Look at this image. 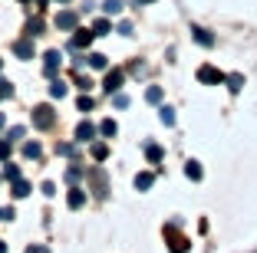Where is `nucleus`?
Instances as JSON below:
<instances>
[{
    "label": "nucleus",
    "mask_w": 257,
    "mask_h": 253,
    "mask_svg": "<svg viewBox=\"0 0 257 253\" xmlns=\"http://www.w3.org/2000/svg\"><path fill=\"white\" fill-rule=\"evenodd\" d=\"M33 125L37 128H50L53 125V109H50V105H37V109H33Z\"/></svg>",
    "instance_id": "nucleus-1"
},
{
    "label": "nucleus",
    "mask_w": 257,
    "mask_h": 253,
    "mask_svg": "<svg viewBox=\"0 0 257 253\" xmlns=\"http://www.w3.org/2000/svg\"><path fill=\"white\" fill-rule=\"evenodd\" d=\"M102 89H106L109 96L122 89V69H109V73H106V82H102Z\"/></svg>",
    "instance_id": "nucleus-2"
},
{
    "label": "nucleus",
    "mask_w": 257,
    "mask_h": 253,
    "mask_svg": "<svg viewBox=\"0 0 257 253\" xmlns=\"http://www.w3.org/2000/svg\"><path fill=\"white\" fill-rule=\"evenodd\" d=\"M198 79H201V82H214V86H218V82L227 79V76L221 73V69H214V66H201V69H198Z\"/></svg>",
    "instance_id": "nucleus-3"
},
{
    "label": "nucleus",
    "mask_w": 257,
    "mask_h": 253,
    "mask_svg": "<svg viewBox=\"0 0 257 253\" xmlns=\"http://www.w3.org/2000/svg\"><path fill=\"white\" fill-rule=\"evenodd\" d=\"M165 233H168V240H172V253H188V240L182 237V233H175V227H165Z\"/></svg>",
    "instance_id": "nucleus-4"
},
{
    "label": "nucleus",
    "mask_w": 257,
    "mask_h": 253,
    "mask_svg": "<svg viewBox=\"0 0 257 253\" xmlns=\"http://www.w3.org/2000/svg\"><path fill=\"white\" fill-rule=\"evenodd\" d=\"M76 23H79V17H76L73 10H63V14H56V27H60V30H76Z\"/></svg>",
    "instance_id": "nucleus-5"
},
{
    "label": "nucleus",
    "mask_w": 257,
    "mask_h": 253,
    "mask_svg": "<svg viewBox=\"0 0 257 253\" xmlns=\"http://www.w3.org/2000/svg\"><path fill=\"white\" fill-rule=\"evenodd\" d=\"M60 63H63V56H60V50H50L43 56V66H46V76H56V69H60Z\"/></svg>",
    "instance_id": "nucleus-6"
},
{
    "label": "nucleus",
    "mask_w": 257,
    "mask_h": 253,
    "mask_svg": "<svg viewBox=\"0 0 257 253\" xmlns=\"http://www.w3.org/2000/svg\"><path fill=\"white\" fill-rule=\"evenodd\" d=\"M14 53L20 56V60H33V40H17Z\"/></svg>",
    "instance_id": "nucleus-7"
},
{
    "label": "nucleus",
    "mask_w": 257,
    "mask_h": 253,
    "mask_svg": "<svg viewBox=\"0 0 257 253\" xmlns=\"http://www.w3.org/2000/svg\"><path fill=\"white\" fill-rule=\"evenodd\" d=\"M92 37H96V30H76L73 46H76V50H86V46L92 43Z\"/></svg>",
    "instance_id": "nucleus-8"
},
{
    "label": "nucleus",
    "mask_w": 257,
    "mask_h": 253,
    "mask_svg": "<svg viewBox=\"0 0 257 253\" xmlns=\"http://www.w3.org/2000/svg\"><path fill=\"white\" fill-rule=\"evenodd\" d=\"M66 204H69L73 210H79V207L86 204V191H83V187H73V191H69V197H66Z\"/></svg>",
    "instance_id": "nucleus-9"
},
{
    "label": "nucleus",
    "mask_w": 257,
    "mask_h": 253,
    "mask_svg": "<svg viewBox=\"0 0 257 253\" xmlns=\"http://www.w3.org/2000/svg\"><path fill=\"white\" fill-rule=\"evenodd\" d=\"M92 135H96V128H92L89 122H79V128H76V142H92Z\"/></svg>",
    "instance_id": "nucleus-10"
},
{
    "label": "nucleus",
    "mask_w": 257,
    "mask_h": 253,
    "mask_svg": "<svg viewBox=\"0 0 257 253\" xmlns=\"http://www.w3.org/2000/svg\"><path fill=\"white\" fill-rule=\"evenodd\" d=\"M152 184H155V174H152V171H142V174H136V187H139V191H149Z\"/></svg>",
    "instance_id": "nucleus-11"
},
{
    "label": "nucleus",
    "mask_w": 257,
    "mask_h": 253,
    "mask_svg": "<svg viewBox=\"0 0 257 253\" xmlns=\"http://www.w3.org/2000/svg\"><path fill=\"white\" fill-rule=\"evenodd\" d=\"M191 33H195V40H198L201 46H214V37H211L208 30H201V27H191Z\"/></svg>",
    "instance_id": "nucleus-12"
},
{
    "label": "nucleus",
    "mask_w": 257,
    "mask_h": 253,
    "mask_svg": "<svg viewBox=\"0 0 257 253\" xmlns=\"http://www.w3.org/2000/svg\"><path fill=\"white\" fill-rule=\"evenodd\" d=\"M185 174H188V178L191 181H201V161H188V164H185Z\"/></svg>",
    "instance_id": "nucleus-13"
},
{
    "label": "nucleus",
    "mask_w": 257,
    "mask_h": 253,
    "mask_svg": "<svg viewBox=\"0 0 257 253\" xmlns=\"http://www.w3.org/2000/svg\"><path fill=\"white\" fill-rule=\"evenodd\" d=\"M50 96H53V99H63V96H66V82H63V79H53V82H50Z\"/></svg>",
    "instance_id": "nucleus-14"
},
{
    "label": "nucleus",
    "mask_w": 257,
    "mask_h": 253,
    "mask_svg": "<svg viewBox=\"0 0 257 253\" xmlns=\"http://www.w3.org/2000/svg\"><path fill=\"white\" fill-rule=\"evenodd\" d=\"M99 132L106 135V138H112V135H115V132H119V125H115V122H112V119H102V125H99Z\"/></svg>",
    "instance_id": "nucleus-15"
},
{
    "label": "nucleus",
    "mask_w": 257,
    "mask_h": 253,
    "mask_svg": "<svg viewBox=\"0 0 257 253\" xmlns=\"http://www.w3.org/2000/svg\"><path fill=\"white\" fill-rule=\"evenodd\" d=\"M27 194H30V184H27L23 178H17L14 181V197H27Z\"/></svg>",
    "instance_id": "nucleus-16"
},
{
    "label": "nucleus",
    "mask_w": 257,
    "mask_h": 253,
    "mask_svg": "<svg viewBox=\"0 0 257 253\" xmlns=\"http://www.w3.org/2000/svg\"><path fill=\"white\" fill-rule=\"evenodd\" d=\"M227 89H231V92H237V89H241V86H244V76L241 73H234V76H227Z\"/></svg>",
    "instance_id": "nucleus-17"
},
{
    "label": "nucleus",
    "mask_w": 257,
    "mask_h": 253,
    "mask_svg": "<svg viewBox=\"0 0 257 253\" xmlns=\"http://www.w3.org/2000/svg\"><path fill=\"white\" fill-rule=\"evenodd\" d=\"M102 10H106L109 17H115V14H122V0H106L102 4Z\"/></svg>",
    "instance_id": "nucleus-18"
},
{
    "label": "nucleus",
    "mask_w": 257,
    "mask_h": 253,
    "mask_svg": "<svg viewBox=\"0 0 257 253\" xmlns=\"http://www.w3.org/2000/svg\"><path fill=\"white\" fill-rule=\"evenodd\" d=\"M159 119L165 122V125H175V109H168V105H162V109H159Z\"/></svg>",
    "instance_id": "nucleus-19"
},
{
    "label": "nucleus",
    "mask_w": 257,
    "mask_h": 253,
    "mask_svg": "<svg viewBox=\"0 0 257 253\" xmlns=\"http://www.w3.org/2000/svg\"><path fill=\"white\" fill-rule=\"evenodd\" d=\"M89 151H92V158H96V161H102V158L109 155V148H106V145H102V142H96V145H92Z\"/></svg>",
    "instance_id": "nucleus-20"
},
{
    "label": "nucleus",
    "mask_w": 257,
    "mask_h": 253,
    "mask_svg": "<svg viewBox=\"0 0 257 253\" xmlns=\"http://www.w3.org/2000/svg\"><path fill=\"white\" fill-rule=\"evenodd\" d=\"M89 66L92 69H106V56H102V53H92V56H89Z\"/></svg>",
    "instance_id": "nucleus-21"
},
{
    "label": "nucleus",
    "mask_w": 257,
    "mask_h": 253,
    "mask_svg": "<svg viewBox=\"0 0 257 253\" xmlns=\"http://www.w3.org/2000/svg\"><path fill=\"white\" fill-rule=\"evenodd\" d=\"M23 155H27V158H40V145L37 142H27V145H23Z\"/></svg>",
    "instance_id": "nucleus-22"
},
{
    "label": "nucleus",
    "mask_w": 257,
    "mask_h": 253,
    "mask_svg": "<svg viewBox=\"0 0 257 253\" xmlns=\"http://www.w3.org/2000/svg\"><path fill=\"white\" fill-rule=\"evenodd\" d=\"M92 30H96V37H99V33H109V30H112V23L102 17V20H96V27H92Z\"/></svg>",
    "instance_id": "nucleus-23"
},
{
    "label": "nucleus",
    "mask_w": 257,
    "mask_h": 253,
    "mask_svg": "<svg viewBox=\"0 0 257 253\" xmlns=\"http://www.w3.org/2000/svg\"><path fill=\"white\" fill-rule=\"evenodd\" d=\"M145 155H149V161H162V148H159V145H149Z\"/></svg>",
    "instance_id": "nucleus-24"
},
{
    "label": "nucleus",
    "mask_w": 257,
    "mask_h": 253,
    "mask_svg": "<svg viewBox=\"0 0 257 253\" xmlns=\"http://www.w3.org/2000/svg\"><path fill=\"white\" fill-rule=\"evenodd\" d=\"M4 178H7V181H17V178H20V168H17V164H7V168H4Z\"/></svg>",
    "instance_id": "nucleus-25"
},
{
    "label": "nucleus",
    "mask_w": 257,
    "mask_h": 253,
    "mask_svg": "<svg viewBox=\"0 0 257 253\" xmlns=\"http://www.w3.org/2000/svg\"><path fill=\"white\" fill-rule=\"evenodd\" d=\"M145 99H149V102H162V89H159V86H152V89L145 92Z\"/></svg>",
    "instance_id": "nucleus-26"
},
{
    "label": "nucleus",
    "mask_w": 257,
    "mask_h": 253,
    "mask_svg": "<svg viewBox=\"0 0 257 253\" xmlns=\"http://www.w3.org/2000/svg\"><path fill=\"white\" fill-rule=\"evenodd\" d=\"M89 109H92V99L83 92V96H79V112H89Z\"/></svg>",
    "instance_id": "nucleus-27"
},
{
    "label": "nucleus",
    "mask_w": 257,
    "mask_h": 253,
    "mask_svg": "<svg viewBox=\"0 0 257 253\" xmlns=\"http://www.w3.org/2000/svg\"><path fill=\"white\" fill-rule=\"evenodd\" d=\"M10 158V142H0V161H7Z\"/></svg>",
    "instance_id": "nucleus-28"
},
{
    "label": "nucleus",
    "mask_w": 257,
    "mask_h": 253,
    "mask_svg": "<svg viewBox=\"0 0 257 253\" xmlns=\"http://www.w3.org/2000/svg\"><path fill=\"white\" fill-rule=\"evenodd\" d=\"M10 92H14V89H10V82H4V79H0V99H7Z\"/></svg>",
    "instance_id": "nucleus-29"
},
{
    "label": "nucleus",
    "mask_w": 257,
    "mask_h": 253,
    "mask_svg": "<svg viewBox=\"0 0 257 253\" xmlns=\"http://www.w3.org/2000/svg\"><path fill=\"white\" fill-rule=\"evenodd\" d=\"M56 155H73V145H66V142L56 145Z\"/></svg>",
    "instance_id": "nucleus-30"
},
{
    "label": "nucleus",
    "mask_w": 257,
    "mask_h": 253,
    "mask_svg": "<svg viewBox=\"0 0 257 253\" xmlns=\"http://www.w3.org/2000/svg\"><path fill=\"white\" fill-rule=\"evenodd\" d=\"M0 220H14V207H0Z\"/></svg>",
    "instance_id": "nucleus-31"
},
{
    "label": "nucleus",
    "mask_w": 257,
    "mask_h": 253,
    "mask_svg": "<svg viewBox=\"0 0 257 253\" xmlns=\"http://www.w3.org/2000/svg\"><path fill=\"white\" fill-rule=\"evenodd\" d=\"M43 194H46V197H53V194H56V184H53V181H46V184H43Z\"/></svg>",
    "instance_id": "nucleus-32"
},
{
    "label": "nucleus",
    "mask_w": 257,
    "mask_h": 253,
    "mask_svg": "<svg viewBox=\"0 0 257 253\" xmlns=\"http://www.w3.org/2000/svg\"><path fill=\"white\" fill-rule=\"evenodd\" d=\"M115 105H119V109H125V105H128V99L122 96V92H115Z\"/></svg>",
    "instance_id": "nucleus-33"
},
{
    "label": "nucleus",
    "mask_w": 257,
    "mask_h": 253,
    "mask_svg": "<svg viewBox=\"0 0 257 253\" xmlns=\"http://www.w3.org/2000/svg\"><path fill=\"white\" fill-rule=\"evenodd\" d=\"M27 253H50V250H46L43 243H33V246H30V250H27Z\"/></svg>",
    "instance_id": "nucleus-34"
},
{
    "label": "nucleus",
    "mask_w": 257,
    "mask_h": 253,
    "mask_svg": "<svg viewBox=\"0 0 257 253\" xmlns=\"http://www.w3.org/2000/svg\"><path fill=\"white\" fill-rule=\"evenodd\" d=\"M0 253H7V243H4V240H0Z\"/></svg>",
    "instance_id": "nucleus-35"
},
{
    "label": "nucleus",
    "mask_w": 257,
    "mask_h": 253,
    "mask_svg": "<svg viewBox=\"0 0 257 253\" xmlns=\"http://www.w3.org/2000/svg\"><path fill=\"white\" fill-rule=\"evenodd\" d=\"M0 128H4V115H0Z\"/></svg>",
    "instance_id": "nucleus-36"
},
{
    "label": "nucleus",
    "mask_w": 257,
    "mask_h": 253,
    "mask_svg": "<svg viewBox=\"0 0 257 253\" xmlns=\"http://www.w3.org/2000/svg\"><path fill=\"white\" fill-rule=\"evenodd\" d=\"M142 4H155V0H142Z\"/></svg>",
    "instance_id": "nucleus-37"
},
{
    "label": "nucleus",
    "mask_w": 257,
    "mask_h": 253,
    "mask_svg": "<svg viewBox=\"0 0 257 253\" xmlns=\"http://www.w3.org/2000/svg\"><path fill=\"white\" fill-rule=\"evenodd\" d=\"M0 66H4V60H0Z\"/></svg>",
    "instance_id": "nucleus-38"
},
{
    "label": "nucleus",
    "mask_w": 257,
    "mask_h": 253,
    "mask_svg": "<svg viewBox=\"0 0 257 253\" xmlns=\"http://www.w3.org/2000/svg\"><path fill=\"white\" fill-rule=\"evenodd\" d=\"M63 4H66V0H63Z\"/></svg>",
    "instance_id": "nucleus-39"
}]
</instances>
